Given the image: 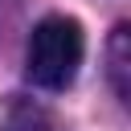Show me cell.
I'll use <instances>...</instances> for the list:
<instances>
[{
	"label": "cell",
	"mask_w": 131,
	"mask_h": 131,
	"mask_svg": "<svg viewBox=\"0 0 131 131\" xmlns=\"http://www.w3.org/2000/svg\"><path fill=\"white\" fill-rule=\"evenodd\" d=\"M4 131H66V127L49 106H41L33 98H16L4 115Z\"/></svg>",
	"instance_id": "3957f363"
},
{
	"label": "cell",
	"mask_w": 131,
	"mask_h": 131,
	"mask_svg": "<svg viewBox=\"0 0 131 131\" xmlns=\"http://www.w3.org/2000/svg\"><path fill=\"white\" fill-rule=\"evenodd\" d=\"M106 74H111V86L115 94L127 102L131 98V29L119 25L111 33V45H106Z\"/></svg>",
	"instance_id": "7a4b0ae2"
},
{
	"label": "cell",
	"mask_w": 131,
	"mask_h": 131,
	"mask_svg": "<svg viewBox=\"0 0 131 131\" xmlns=\"http://www.w3.org/2000/svg\"><path fill=\"white\" fill-rule=\"evenodd\" d=\"M82 53H86L82 25H78L74 16H45V20L29 33L25 74H29V82L41 86V90H66V86L78 78Z\"/></svg>",
	"instance_id": "6da1fadb"
}]
</instances>
